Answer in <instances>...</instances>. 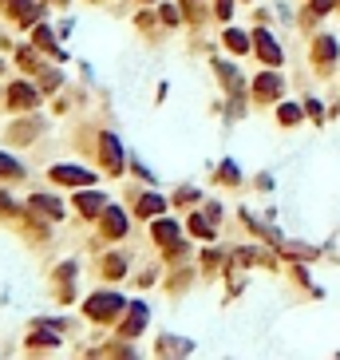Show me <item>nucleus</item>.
<instances>
[{
  "label": "nucleus",
  "instance_id": "7",
  "mask_svg": "<svg viewBox=\"0 0 340 360\" xmlns=\"http://www.w3.org/2000/svg\"><path fill=\"white\" fill-rule=\"evenodd\" d=\"M103 234H107V237H123V234H127V218H123L115 206L103 210Z\"/></svg>",
  "mask_w": 340,
  "mask_h": 360
},
{
  "label": "nucleus",
  "instance_id": "17",
  "mask_svg": "<svg viewBox=\"0 0 340 360\" xmlns=\"http://www.w3.org/2000/svg\"><path fill=\"white\" fill-rule=\"evenodd\" d=\"M8 174L16 178V174H20V162L8 159V155H0V178H8Z\"/></svg>",
  "mask_w": 340,
  "mask_h": 360
},
{
  "label": "nucleus",
  "instance_id": "23",
  "mask_svg": "<svg viewBox=\"0 0 340 360\" xmlns=\"http://www.w3.org/2000/svg\"><path fill=\"white\" fill-rule=\"evenodd\" d=\"M162 20H167V24H178V13H174V8L167 4V8H162Z\"/></svg>",
  "mask_w": 340,
  "mask_h": 360
},
{
  "label": "nucleus",
  "instance_id": "11",
  "mask_svg": "<svg viewBox=\"0 0 340 360\" xmlns=\"http://www.w3.org/2000/svg\"><path fill=\"white\" fill-rule=\"evenodd\" d=\"M143 324H146V309H143V305H134V309H131V321H127V329H123V333L134 336V333H143Z\"/></svg>",
  "mask_w": 340,
  "mask_h": 360
},
{
  "label": "nucleus",
  "instance_id": "14",
  "mask_svg": "<svg viewBox=\"0 0 340 360\" xmlns=\"http://www.w3.org/2000/svg\"><path fill=\"white\" fill-rule=\"evenodd\" d=\"M332 56H337V44H332V40H316V60L325 63V60H332Z\"/></svg>",
  "mask_w": 340,
  "mask_h": 360
},
{
  "label": "nucleus",
  "instance_id": "1",
  "mask_svg": "<svg viewBox=\"0 0 340 360\" xmlns=\"http://www.w3.org/2000/svg\"><path fill=\"white\" fill-rule=\"evenodd\" d=\"M119 309L123 297H115V293H95L87 301V317H95V321H111V317H119Z\"/></svg>",
  "mask_w": 340,
  "mask_h": 360
},
{
  "label": "nucleus",
  "instance_id": "6",
  "mask_svg": "<svg viewBox=\"0 0 340 360\" xmlns=\"http://www.w3.org/2000/svg\"><path fill=\"white\" fill-rule=\"evenodd\" d=\"M254 95H257V100H277V95H281V79H277L273 72H269V75H257Z\"/></svg>",
  "mask_w": 340,
  "mask_h": 360
},
{
  "label": "nucleus",
  "instance_id": "13",
  "mask_svg": "<svg viewBox=\"0 0 340 360\" xmlns=\"http://www.w3.org/2000/svg\"><path fill=\"white\" fill-rule=\"evenodd\" d=\"M32 206H36L40 214L48 210L52 218H60V214H63V210H60V202H56V198H44V194H36V198H32Z\"/></svg>",
  "mask_w": 340,
  "mask_h": 360
},
{
  "label": "nucleus",
  "instance_id": "15",
  "mask_svg": "<svg viewBox=\"0 0 340 360\" xmlns=\"http://www.w3.org/2000/svg\"><path fill=\"white\" fill-rule=\"evenodd\" d=\"M226 48H230V52H245V48H249V40H245L242 32H226Z\"/></svg>",
  "mask_w": 340,
  "mask_h": 360
},
{
  "label": "nucleus",
  "instance_id": "20",
  "mask_svg": "<svg viewBox=\"0 0 340 360\" xmlns=\"http://www.w3.org/2000/svg\"><path fill=\"white\" fill-rule=\"evenodd\" d=\"M36 44H40V48H52V52H56V44H52V32H48V28H40V32H36Z\"/></svg>",
  "mask_w": 340,
  "mask_h": 360
},
{
  "label": "nucleus",
  "instance_id": "22",
  "mask_svg": "<svg viewBox=\"0 0 340 360\" xmlns=\"http://www.w3.org/2000/svg\"><path fill=\"white\" fill-rule=\"evenodd\" d=\"M222 178H226V182H238V166H233V162H226V166H222Z\"/></svg>",
  "mask_w": 340,
  "mask_h": 360
},
{
  "label": "nucleus",
  "instance_id": "4",
  "mask_svg": "<svg viewBox=\"0 0 340 360\" xmlns=\"http://www.w3.org/2000/svg\"><path fill=\"white\" fill-rule=\"evenodd\" d=\"M254 44H257V56H261L269 68H277V63H281V48L273 44V36H269V32H257Z\"/></svg>",
  "mask_w": 340,
  "mask_h": 360
},
{
  "label": "nucleus",
  "instance_id": "16",
  "mask_svg": "<svg viewBox=\"0 0 340 360\" xmlns=\"http://www.w3.org/2000/svg\"><path fill=\"white\" fill-rule=\"evenodd\" d=\"M190 230H194L198 237H214V230H210V222L202 218V214H194V218H190Z\"/></svg>",
  "mask_w": 340,
  "mask_h": 360
},
{
  "label": "nucleus",
  "instance_id": "24",
  "mask_svg": "<svg viewBox=\"0 0 340 360\" xmlns=\"http://www.w3.org/2000/svg\"><path fill=\"white\" fill-rule=\"evenodd\" d=\"M218 16H233V4H230V0H218Z\"/></svg>",
  "mask_w": 340,
  "mask_h": 360
},
{
  "label": "nucleus",
  "instance_id": "5",
  "mask_svg": "<svg viewBox=\"0 0 340 360\" xmlns=\"http://www.w3.org/2000/svg\"><path fill=\"white\" fill-rule=\"evenodd\" d=\"M52 178H56V182H72V187H87L95 174L79 171V166H56V171H52Z\"/></svg>",
  "mask_w": 340,
  "mask_h": 360
},
{
  "label": "nucleus",
  "instance_id": "12",
  "mask_svg": "<svg viewBox=\"0 0 340 360\" xmlns=\"http://www.w3.org/2000/svg\"><path fill=\"white\" fill-rule=\"evenodd\" d=\"M167 210V202L158 198V194H146V198H139V214H162Z\"/></svg>",
  "mask_w": 340,
  "mask_h": 360
},
{
  "label": "nucleus",
  "instance_id": "10",
  "mask_svg": "<svg viewBox=\"0 0 340 360\" xmlns=\"http://www.w3.org/2000/svg\"><path fill=\"white\" fill-rule=\"evenodd\" d=\"M79 214H103L107 210V198H103V194H79Z\"/></svg>",
  "mask_w": 340,
  "mask_h": 360
},
{
  "label": "nucleus",
  "instance_id": "8",
  "mask_svg": "<svg viewBox=\"0 0 340 360\" xmlns=\"http://www.w3.org/2000/svg\"><path fill=\"white\" fill-rule=\"evenodd\" d=\"M4 4H8V13H16V20H20V24H32V20H36V0H4Z\"/></svg>",
  "mask_w": 340,
  "mask_h": 360
},
{
  "label": "nucleus",
  "instance_id": "3",
  "mask_svg": "<svg viewBox=\"0 0 340 360\" xmlns=\"http://www.w3.org/2000/svg\"><path fill=\"white\" fill-rule=\"evenodd\" d=\"M155 242H158V246H167V249H174V253L183 249L178 226H174V222H167V218H162V222H155Z\"/></svg>",
  "mask_w": 340,
  "mask_h": 360
},
{
  "label": "nucleus",
  "instance_id": "19",
  "mask_svg": "<svg viewBox=\"0 0 340 360\" xmlns=\"http://www.w3.org/2000/svg\"><path fill=\"white\" fill-rule=\"evenodd\" d=\"M297 119H301V107H293V103H289V107H281V123H285V127L297 123Z\"/></svg>",
  "mask_w": 340,
  "mask_h": 360
},
{
  "label": "nucleus",
  "instance_id": "9",
  "mask_svg": "<svg viewBox=\"0 0 340 360\" xmlns=\"http://www.w3.org/2000/svg\"><path fill=\"white\" fill-rule=\"evenodd\" d=\"M8 103H13V107H36V91L28 84H13L8 87Z\"/></svg>",
  "mask_w": 340,
  "mask_h": 360
},
{
  "label": "nucleus",
  "instance_id": "18",
  "mask_svg": "<svg viewBox=\"0 0 340 360\" xmlns=\"http://www.w3.org/2000/svg\"><path fill=\"white\" fill-rule=\"evenodd\" d=\"M107 274L111 277H123V274H127V261H123V258H107Z\"/></svg>",
  "mask_w": 340,
  "mask_h": 360
},
{
  "label": "nucleus",
  "instance_id": "2",
  "mask_svg": "<svg viewBox=\"0 0 340 360\" xmlns=\"http://www.w3.org/2000/svg\"><path fill=\"white\" fill-rule=\"evenodd\" d=\"M99 155H103V166H107V174H119V171H123V150H119V139H115V135L103 139Z\"/></svg>",
  "mask_w": 340,
  "mask_h": 360
},
{
  "label": "nucleus",
  "instance_id": "21",
  "mask_svg": "<svg viewBox=\"0 0 340 360\" xmlns=\"http://www.w3.org/2000/svg\"><path fill=\"white\" fill-rule=\"evenodd\" d=\"M332 4H337V0H313V13L320 16V13H332Z\"/></svg>",
  "mask_w": 340,
  "mask_h": 360
}]
</instances>
